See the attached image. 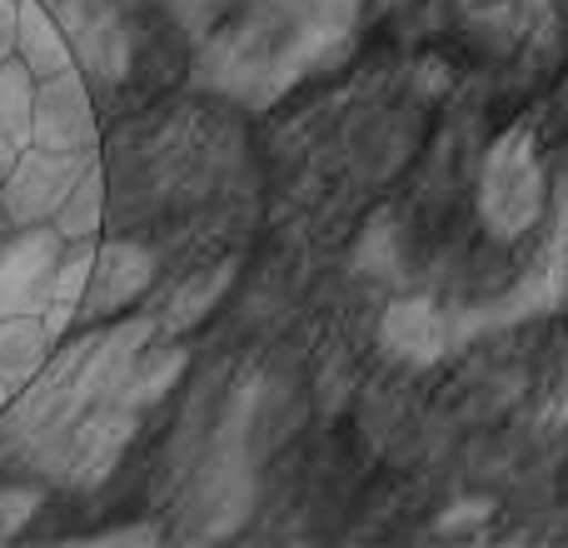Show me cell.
I'll list each match as a JSON object with an SVG mask.
<instances>
[{
    "instance_id": "2e32d148",
    "label": "cell",
    "mask_w": 568,
    "mask_h": 548,
    "mask_svg": "<svg viewBox=\"0 0 568 548\" xmlns=\"http://www.w3.org/2000/svg\"><path fill=\"white\" fill-rule=\"evenodd\" d=\"M100 220H105V175H100V160H95V165L80 175V185L65 195V205L55 210L50 225L65 240H95Z\"/></svg>"
},
{
    "instance_id": "ac0fdd59",
    "label": "cell",
    "mask_w": 568,
    "mask_h": 548,
    "mask_svg": "<svg viewBox=\"0 0 568 548\" xmlns=\"http://www.w3.org/2000/svg\"><path fill=\"white\" fill-rule=\"evenodd\" d=\"M16 35H20V0H0V60L16 55Z\"/></svg>"
},
{
    "instance_id": "5b68a950",
    "label": "cell",
    "mask_w": 568,
    "mask_h": 548,
    "mask_svg": "<svg viewBox=\"0 0 568 548\" xmlns=\"http://www.w3.org/2000/svg\"><path fill=\"white\" fill-rule=\"evenodd\" d=\"M36 145L55 150V155L100 160V125L95 105H90V75L85 70H60V75L40 80L36 95Z\"/></svg>"
},
{
    "instance_id": "9a60e30c",
    "label": "cell",
    "mask_w": 568,
    "mask_h": 548,
    "mask_svg": "<svg viewBox=\"0 0 568 548\" xmlns=\"http://www.w3.org/2000/svg\"><path fill=\"white\" fill-rule=\"evenodd\" d=\"M230 284H235V265H210V270L190 274V280L180 284V290L170 294V304H165V319H160V324H165V334L195 329V324L205 319L220 300H225Z\"/></svg>"
},
{
    "instance_id": "d6986e66",
    "label": "cell",
    "mask_w": 568,
    "mask_h": 548,
    "mask_svg": "<svg viewBox=\"0 0 568 548\" xmlns=\"http://www.w3.org/2000/svg\"><path fill=\"white\" fill-rule=\"evenodd\" d=\"M160 529L155 524H135V529H110V534H95V544H155Z\"/></svg>"
},
{
    "instance_id": "3957f363",
    "label": "cell",
    "mask_w": 568,
    "mask_h": 548,
    "mask_svg": "<svg viewBox=\"0 0 568 548\" xmlns=\"http://www.w3.org/2000/svg\"><path fill=\"white\" fill-rule=\"evenodd\" d=\"M479 210L489 235L499 240H519L539 220L544 170H539V155H534L529 130H509V135L494 140L489 160H484V180H479Z\"/></svg>"
},
{
    "instance_id": "ba28073f",
    "label": "cell",
    "mask_w": 568,
    "mask_h": 548,
    "mask_svg": "<svg viewBox=\"0 0 568 548\" xmlns=\"http://www.w3.org/2000/svg\"><path fill=\"white\" fill-rule=\"evenodd\" d=\"M150 280H155V255L145 245H130V240H110L95 255L85 314L90 319H105V314L125 309V304H135L150 290Z\"/></svg>"
},
{
    "instance_id": "9c48e42d",
    "label": "cell",
    "mask_w": 568,
    "mask_h": 548,
    "mask_svg": "<svg viewBox=\"0 0 568 548\" xmlns=\"http://www.w3.org/2000/svg\"><path fill=\"white\" fill-rule=\"evenodd\" d=\"M379 344H384V354L399 364H434L449 349V319H444L439 304H429V300H399L384 309Z\"/></svg>"
},
{
    "instance_id": "e0dca14e",
    "label": "cell",
    "mask_w": 568,
    "mask_h": 548,
    "mask_svg": "<svg viewBox=\"0 0 568 548\" xmlns=\"http://www.w3.org/2000/svg\"><path fill=\"white\" fill-rule=\"evenodd\" d=\"M36 509H40L36 489H0V539H10Z\"/></svg>"
},
{
    "instance_id": "277c9868",
    "label": "cell",
    "mask_w": 568,
    "mask_h": 548,
    "mask_svg": "<svg viewBox=\"0 0 568 548\" xmlns=\"http://www.w3.org/2000/svg\"><path fill=\"white\" fill-rule=\"evenodd\" d=\"M60 260H65V235L55 225H26L16 240H0V319L45 314Z\"/></svg>"
},
{
    "instance_id": "8fae6325",
    "label": "cell",
    "mask_w": 568,
    "mask_h": 548,
    "mask_svg": "<svg viewBox=\"0 0 568 548\" xmlns=\"http://www.w3.org/2000/svg\"><path fill=\"white\" fill-rule=\"evenodd\" d=\"M16 55L36 70L40 80L75 70V45H70L65 26H60L50 0H20V35H16Z\"/></svg>"
},
{
    "instance_id": "7a4b0ae2",
    "label": "cell",
    "mask_w": 568,
    "mask_h": 548,
    "mask_svg": "<svg viewBox=\"0 0 568 548\" xmlns=\"http://www.w3.org/2000/svg\"><path fill=\"white\" fill-rule=\"evenodd\" d=\"M260 384H240V394L230 399L225 419L215 429V444L205 454V469L195 474V499H190L185 534L195 539H225L250 519L255 504V454H250V419H255Z\"/></svg>"
},
{
    "instance_id": "7402d4cb",
    "label": "cell",
    "mask_w": 568,
    "mask_h": 548,
    "mask_svg": "<svg viewBox=\"0 0 568 548\" xmlns=\"http://www.w3.org/2000/svg\"><path fill=\"white\" fill-rule=\"evenodd\" d=\"M564 240H568V230H564Z\"/></svg>"
},
{
    "instance_id": "ffe728a7",
    "label": "cell",
    "mask_w": 568,
    "mask_h": 548,
    "mask_svg": "<svg viewBox=\"0 0 568 548\" xmlns=\"http://www.w3.org/2000/svg\"><path fill=\"white\" fill-rule=\"evenodd\" d=\"M10 399H16V389H10V384H0V414L10 409Z\"/></svg>"
},
{
    "instance_id": "5bb4252c",
    "label": "cell",
    "mask_w": 568,
    "mask_h": 548,
    "mask_svg": "<svg viewBox=\"0 0 568 548\" xmlns=\"http://www.w3.org/2000/svg\"><path fill=\"white\" fill-rule=\"evenodd\" d=\"M180 369H185V349H180V344H155V349L145 344V354L135 359L125 389H120V404H125V409H135V414L155 409V404L175 389Z\"/></svg>"
},
{
    "instance_id": "30bf717a",
    "label": "cell",
    "mask_w": 568,
    "mask_h": 548,
    "mask_svg": "<svg viewBox=\"0 0 568 548\" xmlns=\"http://www.w3.org/2000/svg\"><path fill=\"white\" fill-rule=\"evenodd\" d=\"M36 95L40 75L20 55L0 60V175L16 170V160L36 145Z\"/></svg>"
},
{
    "instance_id": "7c38bea8",
    "label": "cell",
    "mask_w": 568,
    "mask_h": 548,
    "mask_svg": "<svg viewBox=\"0 0 568 548\" xmlns=\"http://www.w3.org/2000/svg\"><path fill=\"white\" fill-rule=\"evenodd\" d=\"M50 349H55V334H50L45 314H10V319H0V384H10L20 394L50 364Z\"/></svg>"
},
{
    "instance_id": "52a82bcc",
    "label": "cell",
    "mask_w": 568,
    "mask_h": 548,
    "mask_svg": "<svg viewBox=\"0 0 568 548\" xmlns=\"http://www.w3.org/2000/svg\"><path fill=\"white\" fill-rule=\"evenodd\" d=\"M65 26L70 45H75V65L85 70L90 80H125L130 70V30L120 20L115 0H50Z\"/></svg>"
},
{
    "instance_id": "8992f818",
    "label": "cell",
    "mask_w": 568,
    "mask_h": 548,
    "mask_svg": "<svg viewBox=\"0 0 568 548\" xmlns=\"http://www.w3.org/2000/svg\"><path fill=\"white\" fill-rule=\"evenodd\" d=\"M90 165H95V160L55 155V150L30 145L26 155L16 160V170L6 175V220L16 230L55 220V210L65 205V195L80 185V175H85Z\"/></svg>"
},
{
    "instance_id": "4fadbf2b",
    "label": "cell",
    "mask_w": 568,
    "mask_h": 548,
    "mask_svg": "<svg viewBox=\"0 0 568 548\" xmlns=\"http://www.w3.org/2000/svg\"><path fill=\"white\" fill-rule=\"evenodd\" d=\"M95 255H100L95 240H65V260H60L55 294H50V309H45V324H50V334H55V339H65L70 324L85 314V294H90V274H95Z\"/></svg>"
},
{
    "instance_id": "6da1fadb",
    "label": "cell",
    "mask_w": 568,
    "mask_h": 548,
    "mask_svg": "<svg viewBox=\"0 0 568 548\" xmlns=\"http://www.w3.org/2000/svg\"><path fill=\"white\" fill-rule=\"evenodd\" d=\"M359 0H245L200 50V85L240 105H275L354 45Z\"/></svg>"
},
{
    "instance_id": "44dd1931",
    "label": "cell",
    "mask_w": 568,
    "mask_h": 548,
    "mask_svg": "<svg viewBox=\"0 0 568 548\" xmlns=\"http://www.w3.org/2000/svg\"><path fill=\"white\" fill-rule=\"evenodd\" d=\"M0 215H6V175H0Z\"/></svg>"
}]
</instances>
